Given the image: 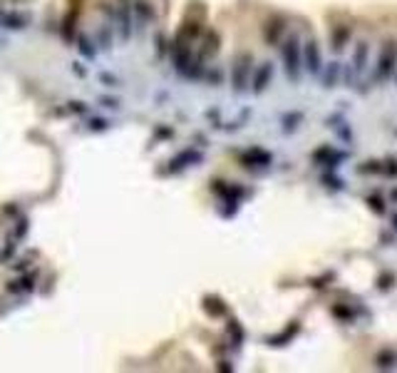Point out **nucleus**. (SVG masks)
<instances>
[{"mask_svg": "<svg viewBox=\"0 0 397 373\" xmlns=\"http://www.w3.org/2000/svg\"><path fill=\"white\" fill-rule=\"evenodd\" d=\"M395 62H397V50H395V45L392 43H387L385 48H382V55H380V67H377V78L380 80H385L387 75L392 72V67H395Z\"/></svg>", "mask_w": 397, "mask_h": 373, "instance_id": "obj_1", "label": "nucleus"}, {"mask_svg": "<svg viewBox=\"0 0 397 373\" xmlns=\"http://www.w3.org/2000/svg\"><path fill=\"white\" fill-rule=\"evenodd\" d=\"M308 67H310V72L315 75L318 70H321V53H318V48H315V43H310L308 45Z\"/></svg>", "mask_w": 397, "mask_h": 373, "instance_id": "obj_2", "label": "nucleus"}, {"mask_svg": "<svg viewBox=\"0 0 397 373\" xmlns=\"http://www.w3.org/2000/svg\"><path fill=\"white\" fill-rule=\"evenodd\" d=\"M365 60H368V45L360 43V45H357V50H355V67L363 70L365 67Z\"/></svg>", "mask_w": 397, "mask_h": 373, "instance_id": "obj_3", "label": "nucleus"}, {"mask_svg": "<svg viewBox=\"0 0 397 373\" xmlns=\"http://www.w3.org/2000/svg\"><path fill=\"white\" fill-rule=\"evenodd\" d=\"M368 202H370L372 212H377V214H385V204H382V199H380V197H370Z\"/></svg>", "mask_w": 397, "mask_h": 373, "instance_id": "obj_4", "label": "nucleus"}, {"mask_svg": "<svg viewBox=\"0 0 397 373\" xmlns=\"http://www.w3.org/2000/svg\"><path fill=\"white\" fill-rule=\"evenodd\" d=\"M338 72H340V67H338V62H333L330 70H328V80H325L328 85H325V87H333V80H335V75H338Z\"/></svg>", "mask_w": 397, "mask_h": 373, "instance_id": "obj_5", "label": "nucleus"}, {"mask_svg": "<svg viewBox=\"0 0 397 373\" xmlns=\"http://www.w3.org/2000/svg\"><path fill=\"white\" fill-rule=\"evenodd\" d=\"M395 227H397V214H395Z\"/></svg>", "mask_w": 397, "mask_h": 373, "instance_id": "obj_6", "label": "nucleus"}]
</instances>
